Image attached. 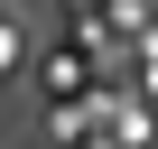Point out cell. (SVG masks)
<instances>
[{
	"label": "cell",
	"mask_w": 158,
	"mask_h": 149,
	"mask_svg": "<svg viewBox=\"0 0 158 149\" xmlns=\"http://www.w3.org/2000/svg\"><path fill=\"white\" fill-rule=\"evenodd\" d=\"M19 47H28V37H19V19H10V10H0V74H10V65H19Z\"/></svg>",
	"instance_id": "obj_1"
}]
</instances>
